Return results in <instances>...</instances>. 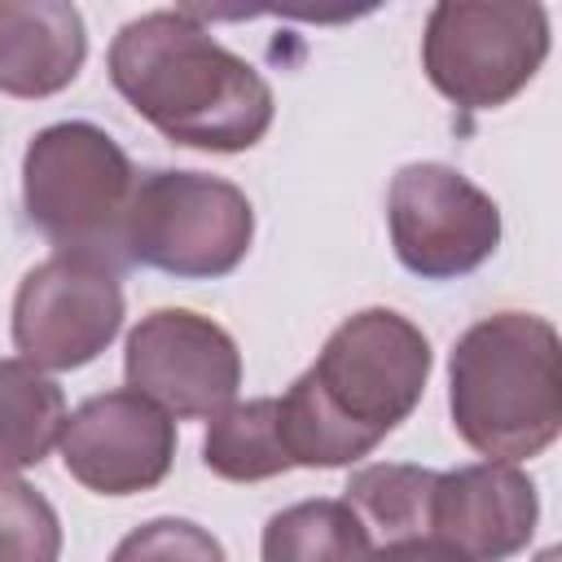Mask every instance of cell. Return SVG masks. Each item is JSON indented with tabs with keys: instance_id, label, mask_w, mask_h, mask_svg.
Wrapping results in <instances>:
<instances>
[{
	"instance_id": "ba28073f",
	"label": "cell",
	"mask_w": 562,
	"mask_h": 562,
	"mask_svg": "<svg viewBox=\"0 0 562 562\" xmlns=\"http://www.w3.org/2000/svg\"><path fill=\"white\" fill-rule=\"evenodd\" d=\"M123 285L110 263L83 255H48L13 294L18 360L40 373H70L92 364L123 329Z\"/></svg>"
},
{
	"instance_id": "5b68a950",
	"label": "cell",
	"mask_w": 562,
	"mask_h": 562,
	"mask_svg": "<svg viewBox=\"0 0 562 562\" xmlns=\"http://www.w3.org/2000/svg\"><path fill=\"white\" fill-rule=\"evenodd\" d=\"M250 241L255 206L233 180L176 167L136 176L123 220L127 263L176 281H215L246 259Z\"/></svg>"
},
{
	"instance_id": "d6986e66",
	"label": "cell",
	"mask_w": 562,
	"mask_h": 562,
	"mask_svg": "<svg viewBox=\"0 0 562 562\" xmlns=\"http://www.w3.org/2000/svg\"><path fill=\"white\" fill-rule=\"evenodd\" d=\"M369 562H461V558L439 549L435 540H391V544L373 549Z\"/></svg>"
},
{
	"instance_id": "e0dca14e",
	"label": "cell",
	"mask_w": 562,
	"mask_h": 562,
	"mask_svg": "<svg viewBox=\"0 0 562 562\" xmlns=\"http://www.w3.org/2000/svg\"><path fill=\"white\" fill-rule=\"evenodd\" d=\"M61 518L44 492L18 474H0V562H57Z\"/></svg>"
},
{
	"instance_id": "2e32d148",
	"label": "cell",
	"mask_w": 562,
	"mask_h": 562,
	"mask_svg": "<svg viewBox=\"0 0 562 562\" xmlns=\"http://www.w3.org/2000/svg\"><path fill=\"white\" fill-rule=\"evenodd\" d=\"M439 470L426 465H404V461H378V465H360L347 479V505L351 514L364 522V531L382 536V544L391 540H426V522H430V492H435Z\"/></svg>"
},
{
	"instance_id": "3957f363",
	"label": "cell",
	"mask_w": 562,
	"mask_h": 562,
	"mask_svg": "<svg viewBox=\"0 0 562 562\" xmlns=\"http://www.w3.org/2000/svg\"><path fill=\"white\" fill-rule=\"evenodd\" d=\"M448 408L457 435L487 461L540 457L562 430V347L536 312L474 321L448 356Z\"/></svg>"
},
{
	"instance_id": "30bf717a",
	"label": "cell",
	"mask_w": 562,
	"mask_h": 562,
	"mask_svg": "<svg viewBox=\"0 0 562 562\" xmlns=\"http://www.w3.org/2000/svg\"><path fill=\"white\" fill-rule=\"evenodd\" d=\"M61 465L97 496H136L158 487L176 461V422L136 391L83 400L61 426Z\"/></svg>"
},
{
	"instance_id": "4fadbf2b",
	"label": "cell",
	"mask_w": 562,
	"mask_h": 562,
	"mask_svg": "<svg viewBox=\"0 0 562 562\" xmlns=\"http://www.w3.org/2000/svg\"><path fill=\"white\" fill-rule=\"evenodd\" d=\"M61 386L26 360H0V474L40 465L66 426Z\"/></svg>"
},
{
	"instance_id": "7c38bea8",
	"label": "cell",
	"mask_w": 562,
	"mask_h": 562,
	"mask_svg": "<svg viewBox=\"0 0 562 562\" xmlns=\"http://www.w3.org/2000/svg\"><path fill=\"white\" fill-rule=\"evenodd\" d=\"M88 61L83 13L66 0H0V92L18 101L57 97Z\"/></svg>"
},
{
	"instance_id": "ffe728a7",
	"label": "cell",
	"mask_w": 562,
	"mask_h": 562,
	"mask_svg": "<svg viewBox=\"0 0 562 562\" xmlns=\"http://www.w3.org/2000/svg\"><path fill=\"white\" fill-rule=\"evenodd\" d=\"M536 562H558V549H544V553H540Z\"/></svg>"
},
{
	"instance_id": "9c48e42d",
	"label": "cell",
	"mask_w": 562,
	"mask_h": 562,
	"mask_svg": "<svg viewBox=\"0 0 562 562\" xmlns=\"http://www.w3.org/2000/svg\"><path fill=\"white\" fill-rule=\"evenodd\" d=\"M127 391L154 400L171 422L215 417L237 400L241 351L224 325L189 307L140 316L123 347Z\"/></svg>"
},
{
	"instance_id": "7a4b0ae2",
	"label": "cell",
	"mask_w": 562,
	"mask_h": 562,
	"mask_svg": "<svg viewBox=\"0 0 562 562\" xmlns=\"http://www.w3.org/2000/svg\"><path fill=\"white\" fill-rule=\"evenodd\" d=\"M105 70L114 92L184 149H255L277 114L268 79L189 9H154L123 22Z\"/></svg>"
},
{
	"instance_id": "52a82bcc",
	"label": "cell",
	"mask_w": 562,
	"mask_h": 562,
	"mask_svg": "<svg viewBox=\"0 0 562 562\" xmlns=\"http://www.w3.org/2000/svg\"><path fill=\"white\" fill-rule=\"evenodd\" d=\"M386 224L395 259L422 281H457L501 246V206L448 162H408L391 176Z\"/></svg>"
},
{
	"instance_id": "5bb4252c",
	"label": "cell",
	"mask_w": 562,
	"mask_h": 562,
	"mask_svg": "<svg viewBox=\"0 0 562 562\" xmlns=\"http://www.w3.org/2000/svg\"><path fill=\"white\" fill-rule=\"evenodd\" d=\"M373 536L347 501H299L277 509L259 536V562H369Z\"/></svg>"
},
{
	"instance_id": "6da1fadb",
	"label": "cell",
	"mask_w": 562,
	"mask_h": 562,
	"mask_svg": "<svg viewBox=\"0 0 562 562\" xmlns=\"http://www.w3.org/2000/svg\"><path fill=\"white\" fill-rule=\"evenodd\" d=\"M430 338L391 307L347 316L277 400L294 465L338 470L364 461L426 395Z\"/></svg>"
},
{
	"instance_id": "277c9868",
	"label": "cell",
	"mask_w": 562,
	"mask_h": 562,
	"mask_svg": "<svg viewBox=\"0 0 562 562\" xmlns=\"http://www.w3.org/2000/svg\"><path fill=\"white\" fill-rule=\"evenodd\" d=\"M136 189V167L123 145L83 119L48 123L22 154V211L57 246V255H83L127 268L123 220Z\"/></svg>"
},
{
	"instance_id": "8fae6325",
	"label": "cell",
	"mask_w": 562,
	"mask_h": 562,
	"mask_svg": "<svg viewBox=\"0 0 562 562\" xmlns=\"http://www.w3.org/2000/svg\"><path fill=\"white\" fill-rule=\"evenodd\" d=\"M540 522V492L509 461H474L443 470L430 492L426 540L461 562H509Z\"/></svg>"
},
{
	"instance_id": "8992f818",
	"label": "cell",
	"mask_w": 562,
	"mask_h": 562,
	"mask_svg": "<svg viewBox=\"0 0 562 562\" xmlns=\"http://www.w3.org/2000/svg\"><path fill=\"white\" fill-rule=\"evenodd\" d=\"M549 57V9L527 0H439L422 31V70L461 110L514 101Z\"/></svg>"
},
{
	"instance_id": "ac0fdd59",
	"label": "cell",
	"mask_w": 562,
	"mask_h": 562,
	"mask_svg": "<svg viewBox=\"0 0 562 562\" xmlns=\"http://www.w3.org/2000/svg\"><path fill=\"white\" fill-rule=\"evenodd\" d=\"M110 562H228V558H224V544L202 522L162 514L132 527L114 544Z\"/></svg>"
},
{
	"instance_id": "9a60e30c",
	"label": "cell",
	"mask_w": 562,
	"mask_h": 562,
	"mask_svg": "<svg viewBox=\"0 0 562 562\" xmlns=\"http://www.w3.org/2000/svg\"><path fill=\"white\" fill-rule=\"evenodd\" d=\"M202 465L228 483H263L294 470L281 439V408L272 395L228 404L211 417L202 439Z\"/></svg>"
}]
</instances>
